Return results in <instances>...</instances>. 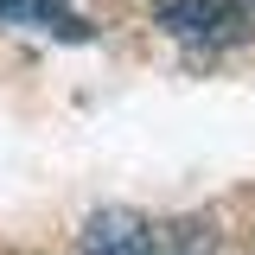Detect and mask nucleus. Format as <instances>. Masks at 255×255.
<instances>
[{
  "instance_id": "obj_1",
  "label": "nucleus",
  "mask_w": 255,
  "mask_h": 255,
  "mask_svg": "<svg viewBox=\"0 0 255 255\" xmlns=\"http://www.w3.org/2000/svg\"><path fill=\"white\" fill-rule=\"evenodd\" d=\"M153 19L172 38H185V45H236L249 32L243 13H236V0H159Z\"/></svg>"
},
{
  "instance_id": "obj_2",
  "label": "nucleus",
  "mask_w": 255,
  "mask_h": 255,
  "mask_svg": "<svg viewBox=\"0 0 255 255\" xmlns=\"http://www.w3.org/2000/svg\"><path fill=\"white\" fill-rule=\"evenodd\" d=\"M77 255H172V249H166L134 211H96V217L83 223Z\"/></svg>"
},
{
  "instance_id": "obj_3",
  "label": "nucleus",
  "mask_w": 255,
  "mask_h": 255,
  "mask_svg": "<svg viewBox=\"0 0 255 255\" xmlns=\"http://www.w3.org/2000/svg\"><path fill=\"white\" fill-rule=\"evenodd\" d=\"M70 0H0V26H45V32H77V19L64 13Z\"/></svg>"
}]
</instances>
